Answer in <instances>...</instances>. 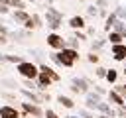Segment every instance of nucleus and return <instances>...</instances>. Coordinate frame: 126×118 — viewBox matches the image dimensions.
I'll list each match as a JSON object with an SVG mask.
<instances>
[{"label": "nucleus", "mask_w": 126, "mask_h": 118, "mask_svg": "<svg viewBox=\"0 0 126 118\" xmlns=\"http://www.w3.org/2000/svg\"><path fill=\"white\" fill-rule=\"evenodd\" d=\"M0 4H6V6H12V0H0Z\"/></svg>", "instance_id": "32"}, {"label": "nucleus", "mask_w": 126, "mask_h": 118, "mask_svg": "<svg viewBox=\"0 0 126 118\" xmlns=\"http://www.w3.org/2000/svg\"><path fill=\"white\" fill-rule=\"evenodd\" d=\"M122 98H124V100H126V94H124V96H122Z\"/></svg>", "instance_id": "38"}, {"label": "nucleus", "mask_w": 126, "mask_h": 118, "mask_svg": "<svg viewBox=\"0 0 126 118\" xmlns=\"http://www.w3.org/2000/svg\"><path fill=\"white\" fill-rule=\"evenodd\" d=\"M69 26H71L73 30H83L87 24H85V18H83V16H73V18L69 20Z\"/></svg>", "instance_id": "12"}, {"label": "nucleus", "mask_w": 126, "mask_h": 118, "mask_svg": "<svg viewBox=\"0 0 126 118\" xmlns=\"http://www.w3.org/2000/svg\"><path fill=\"white\" fill-rule=\"evenodd\" d=\"M30 2H35V0H30Z\"/></svg>", "instance_id": "39"}, {"label": "nucleus", "mask_w": 126, "mask_h": 118, "mask_svg": "<svg viewBox=\"0 0 126 118\" xmlns=\"http://www.w3.org/2000/svg\"><path fill=\"white\" fill-rule=\"evenodd\" d=\"M110 51H112V57H114L116 61H122V59L126 57V45H124V43H114V45L110 47Z\"/></svg>", "instance_id": "8"}, {"label": "nucleus", "mask_w": 126, "mask_h": 118, "mask_svg": "<svg viewBox=\"0 0 126 118\" xmlns=\"http://www.w3.org/2000/svg\"><path fill=\"white\" fill-rule=\"evenodd\" d=\"M94 90H96V92H98V94H104V92H106V90H104V88H100V87H98V85H94Z\"/></svg>", "instance_id": "31"}, {"label": "nucleus", "mask_w": 126, "mask_h": 118, "mask_svg": "<svg viewBox=\"0 0 126 118\" xmlns=\"http://www.w3.org/2000/svg\"><path fill=\"white\" fill-rule=\"evenodd\" d=\"M124 75H126V67H124Z\"/></svg>", "instance_id": "37"}, {"label": "nucleus", "mask_w": 126, "mask_h": 118, "mask_svg": "<svg viewBox=\"0 0 126 118\" xmlns=\"http://www.w3.org/2000/svg\"><path fill=\"white\" fill-rule=\"evenodd\" d=\"M16 71H18V75L22 77V79H37V75H39V67L37 65H33L32 61H20L18 65H16Z\"/></svg>", "instance_id": "2"}, {"label": "nucleus", "mask_w": 126, "mask_h": 118, "mask_svg": "<svg viewBox=\"0 0 126 118\" xmlns=\"http://www.w3.org/2000/svg\"><path fill=\"white\" fill-rule=\"evenodd\" d=\"M51 83H53V79L47 73L39 71V75H37V88H47V87H51Z\"/></svg>", "instance_id": "10"}, {"label": "nucleus", "mask_w": 126, "mask_h": 118, "mask_svg": "<svg viewBox=\"0 0 126 118\" xmlns=\"http://www.w3.org/2000/svg\"><path fill=\"white\" fill-rule=\"evenodd\" d=\"M79 114H81V116H83V118H93V116H91V114H89V112H87V110H79Z\"/></svg>", "instance_id": "29"}, {"label": "nucleus", "mask_w": 126, "mask_h": 118, "mask_svg": "<svg viewBox=\"0 0 126 118\" xmlns=\"http://www.w3.org/2000/svg\"><path fill=\"white\" fill-rule=\"evenodd\" d=\"M43 116H45V118H59V116L55 114V110H51V108H47V110L43 112Z\"/></svg>", "instance_id": "24"}, {"label": "nucleus", "mask_w": 126, "mask_h": 118, "mask_svg": "<svg viewBox=\"0 0 126 118\" xmlns=\"http://www.w3.org/2000/svg\"><path fill=\"white\" fill-rule=\"evenodd\" d=\"M71 90H73L75 94H87V92H89V85H87L85 79H73Z\"/></svg>", "instance_id": "5"}, {"label": "nucleus", "mask_w": 126, "mask_h": 118, "mask_svg": "<svg viewBox=\"0 0 126 118\" xmlns=\"http://www.w3.org/2000/svg\"><path fill=\"white\" fill-rule=\"evenodd\" d=\"M124 110H126V108H124ZM124 114H126V112H124Z\"/></svg>", "instance_id": "42"}, {"label": "nucleus", "mask_w": 126, "mask_h": 118, "mask_svg": "<svg viewBox=\"0 0 126 118\" xmlns=\"http://www.w3.org/2000/svg\"><path fill=\"white\" fill-rule=\"evenodd\" d=\"M39 71H43V73H47V75H49V77L53 79V83H57V81L61 79V77H59V75H57V73H55V71H53L51 67H47V65H39Z\"/></svg>", "instance_id": "18"}, {"label": "nucleus", "mask_w": 126, "mask_h": 118, "mask_svg": "<svg viewBox=\"0 0 126 118\" xmlns=\"http://www.w3.org/2000/svg\"><path fill=\"white\" fill-rule=\"evenodd\" d=\"M45 18H47V26L55 31L59 26H61V22H63V12H59V10H55V8H47V12H45Z\"/></svg>", "instance_id": "3"}, {"label": "nucleus", "mask_w": 126, "mask_h": 118, "mask_svg": "<svg viewBox=\"0 0 126 118\" xmlns=\"http://www.w3.org/2000/svg\"><path fill=\"white\" fill-rule=\"evenodd\" d=\"M98 118H112V116H108V114H100Z\"/></svg>", "instance_id": "35"}, {"label": "nucleus", "mask_w": 126, "mask_h": 118, "mask_svg": "<svg viewBox=\"0 0 126 118\" xmlns=\"http://www.w3.org/2000/svg\"><path fill=\"white\" fill-rule=\"evenodd\" d=\"M96 110H100L102 114H108V116H114V110L110 108V104H104V102H98V104H96Z\"/></svg>", "instance_id": "20"}, {"label": "nucleus", "mask_w": 126, "mask_h": 118, "mask_svg": "<svg viewBox=\"0 0 126 118\" xmlns=\"http://www.w3.org/2000/svg\"><path fill=\"white\" fill-rule=\"evenodd\" d=\"M20 110L16 106H10V104H4L0 106V118H20Z\"/></svg>", "instance_id": "7"}, {"label": "nucleus", "mask_w": 126, "mask_h": 118, "mask_svg": "<svg viewBox=\"0 0 126 118\" xmlns=\"http://www.w3.org/2000/svg\"><path fill=\"white\" fill-rule=\"evenodd\" d=\"M116 20H118V18H116V14H114V12H112L110 16H106V22H104V30H106V31H110Z\"/></svg>", "instance_id": "21"}, {"label": "nucleus", "mask_w": 126, "mask_h": 118, "mask_svg": "<svg viewBox=\"0 0 126 118\" xmlns=\"http://www.w3.org/2000/svg\"><path fill=\"white\" fill-rule=\"evenodd\" d=\"M124 35L122 33H118V31H114V30H110L108 31V41H110V45H114V43H124Z\"/></svg>", "instance_id": "14"}, {"label": "nucleus", "mask_w": 126, "mask_h": 118, "mask_svg": "<svg viewBox=\"0 0 126 118\" xmlns=\"http://www.w3.org/2000/svg\"><path fill=\"white\" fill-rule=\"evenodd\" d=\"M94 73H96V77H98V79H104L106 69H104V67H96V69H94Z\"/></svg>", "instance_id": "23"}, {"label": "nucleus", "mask_w": 126, "mask_h": 118, "mask_svg": "<svg viewBox=\"0 0 126 118\" xmlns=\"http://www.w3.org/2000/svg\"><path fill=\"white\" fill-rule=\"evenodd\" d=\"M98 102H100L98 92H87V108H96Z\"/></svg>", "instance_id": "11"}, {"label": "nucleus", "mask_w": 126, "mask_h": 118, "mask_svg": "<svg viewBox=\"0 0 126 118\" xmlns=\"http://www.w3.org/2000/svg\"><path fill=\"white\" fill-rule=\"evenodd\" d=\"M28 18H30V14H28L26 10H16V12H14V20H16V22L26 24V22H28Z\"/></svg>", "instance_id": "17"}, {"label": "nucleus", "mask_w": 126, "mask_h": 118, "mask_svg": "<svg viewBox=\"0 0 126 118\" xmlns=\"http://www.w3.org/2000/svg\"><path fill=\"white\" fill-rule=\"evenodd\" d=\"M57 102H59L61 106H65V108H75V102H73V98H69V96L59 94V96H57Z\"/></svg>", "instance_id": "16"}, {"label": "nucleus", "mask_w": 126, "mask_h": 118, "mask_svg": "<svg viewBox=\"0 0 126 118\" xmlns=\"http://www.w3.org/2000/svg\"><path fill=\"white\" fill-rule=\"evenodd\" d=\"M124 24H126V20H124Z\"/></svg>", "instance_id": "40"}, {"label": "nucleus", "mask_w": 126, "mask_h": 118, "mask_svg": "<svg viewBox=\"0 0 126 118\" xmlns=\"http://www.w3.org/2000/svg\"><path fill=\"white\" fill-rule=\"evenodd\" d=\"M114 90H116L118 94H122V96H124V94H126V85H116V88H114Z\"/></svg>", "instance_id": "25"}, {"label": "nucleus", "mask_w": 126, "mask_h": 118, "mask_svg": "<svg viewBox=\"0 0 126 118\" xmlns=\"http://www.w3.org/2000/svg\"><path fill=\"white\" fill-rule=\"evenodd\" d=\"M75 37H77V39H87V35H85L83 31H79V30L75 31Z\"/></svg>", "instance_id": "28"}, {"label": "nucleus", "mask_w": 126, "mask_h": 118, "mask_svg": "<svg viewBox=\"0 0 126 118\" xmlns=\"http://www.w3.org/2000/svg\"><path fill=\"white\" fill-rule=\"evenodd\" d=\"M0 14H8V6L6 4H0Z\"/></svg>", "instance_id": "30"}, {"label": "nucleus", "mask_w": 126, "mask_h": 118, "mask_svg": "<svg viewBox=\"0 0 126 118\" xmlns=\"http://www.w3.org/2000/svg\"><path fill=\"white\" fill-rule=\"evenodd\" d=\"M0 43H6V35L4 33H0Z\"/></svg>", "instance_id": "33"}, {"label": "nucleus", "mask_w": 126, "mask_h": 118, "mask_svg": "<svg viewBox=\"0 0 126 118\" xmlns=\"http://www.w3.org/2000/svg\"><path fill=\"white\" fill-rule=\"evenodd\" d=\"M65 118H77V116H65Z\"/></svg>", "instance_id": "36"}, {"label": "nucleus", "mask_w": 126, "mask_h": 118, "mask_svg": "<svg viewBox=\"0 0 126 118\" xmlns=\"http://www.w3.org/2000/svg\"><path fill=\"white\" fill-rule=\"evenodd\" d=\"M47 45H49L51 49H57V51H59V49H63V47L67 45V41H65V39L59 35V33L51 31V33L47 35Z\"/></svg>", "instance_id": "4"}, {"label": "nucleus", "mask_w": 126, "mask_h": 118, "mask_svg": "<svg viewBox=\"0 0 126 118\" xmlns=\"http://www.w3.org/2000/svg\"><path fill=\"white\" fill-rule=\"evenodd\" d=\"M108 98H110V102H112V104H116V106H124V102H126V100L122 98V94H118L114 88H112V90H108Z\"/></svg>", "instance_id": "13"}, {"label": "nucleus", "mask_w": 126, "mask_h": 118, "mask_svg": "<svg viewBox=\"0 0 126 118\" xmlns=\"http://www.w3.org/2000/svg\"><path fill=\"white\" fill-rule=\"evenodd\" d=\"M114 14H116V18H118V20H126V8L118 6V8L114 10Z\"/></svg>", "instance_id": "22"}, {"label": "nucleus", "mask_w": 126, "mask_h": 118, "mask_svg": "<svg viewBox=\"0 0 126 118\" xmlns=\"http://www.w3.org/2000/svg\"><path fill=\"white\" fill-rule=\"evenodd\" d=\"M6 31H8V30H6L4 26H0V33H6Z\"/></svg>", "instance_id": "34"}, {"label": "nucleus", "mask_w": 126, "mask_h": 118, "mask_svg": "<svg viewBox=\"0 0 126 118\" xmlns=\"http://www.w3.org/2000/svg\"><path fill=\"white\" fill-rule=\"evenodd\" d=\"M104 79H106L110 85H114V83L118 81V71H116V69H106V75H104Z\"/></svg>", "instance_id": "19"}, {"label": "nucleus", "mask_w": 126, "mask_h": 118, "mask_svg": "<svg viewBox=\"0 0 126 118\" xmlns=\"http://www.w3.org/2000/svg\"><path fill=\"white\" fill-rule=\"evenodd\" d=\"M79 2H83V0H79Z\"/></svg>", "instance_id": "41"}, {"label": "nucleus", "mask_w": 126, "mask_h": 118, "mask_svg": "<svg viewBox=\"0 0 126 118\" xmlns=\"http://www.w3.org/2000/svg\"><path fill=\"white\" fill-rule=\"evenodd\" d=\"M22 110L28 112V114H33L35 118H41V116H43V110H41L39 104H35V102H22Z\"/></svg>", "instance_id": "6"}, {"label": "nucleus", "mask_w": 126, "mask_h": 118, "mask_svg": "<svg viewBox=\"0 0 126 118\" xmlns=\"http://www.w3.org/2000/svg\"><path fill=\"white\" fill-rule=\"evenodd\" d=\"M55 57H57V61H59L61 67H73L75 61L79 59V51L75 47H67L65 45L63 49H59V53H55Z\"/></svg>", "instance_id": "1"}, {"label": "nucleus", "mask_w": 126, "mask_h": 118, "mask_svg": "<svg viewBox=\"0 0 126 118\" xmlns=\"http://www.w3.org/2000/svg\"><path fill=\"white\" fill-rule=\"evenodd\" d=\"M24 26H26L28 30H37V28H41V26H43V22H41V16H39V14H32Z\"/></svg>", "instance_id": "9"}, {"label": "nucleus", "mask_w": 126, "mask_h": 118, "mask_svg": "<svg viewBox=\"0 0 126 118\" xmlns=\"http://www.w3.org/2000/svg\"><path fill=\"white\" fill-rule=\"evenodd\" d=\"M22 94L26 96V98H30L32 102H35V104H39V102H43V98L41 96H37V94H33L32 90H28V88H22Z\"/></svg>", "instance_id": "15"}, {"label": "nucleus", "mask_w": 126, "mask_h": 118, "mask_svg": "<svg viewBox=\"0 0 126 118\" xmlns=\"http://www.w3.org/2000/svg\"><path fill=\"white\" fill-rule=\"evenodd\" d=\"M96 6H89V16H96Z\"/></svg>", "instance_id": "27"}, {"label": "nucleus", "mask_w": 126, "mask_h": 118, "mask_svg": "<svg viewBox=\"0 0 126 118\" xmlns=\"http://www.w3.org/2000/svg\"><path fill=\"white\" fill-rule=\"evenodd\" d=\"M89 61L91 63H98V55L96 53H89Z\"/></svg>", "instance_id": "26"}]
</instances>
